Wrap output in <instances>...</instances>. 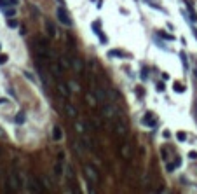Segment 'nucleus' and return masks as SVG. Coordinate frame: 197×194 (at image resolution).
I'll use <instances>...</instances> for the list:
<instances>
[{
  "mask_svg": "<svg viewBox=\"0 0 197 194\" xmlns=\"http://www.w3.org/2000/svg\"><path fill=\"white\" fill-rule=\"evenodd\" d=\"M56 18H58L59 23H63L65 26H72V18H70V14L67 12L65 7H58L56 9Z\"/></svg>",
  "mask_w": 197,
  "mask_h": 194,
  "instance_id": "1",
  "label": "nucleus"
},
{
  "mask_svg": "<svg viewBox=\"0 0 197 194\" xmlns=\"http://www.w3.org/2000/svg\"><path fill=\"white\" fill-rule=\"evenodd\" d=\"M35 51H37L38 56H42V58H49V59H52V54H51L49 46H47V44H44V42H40V40L35 42Z\"/></svg>",
  "mask_w": 197,
  "mask_h": 194,
  "instance_id": "2",
  "label": "nucleus"
},
{
  "mask_svg": "<svg viewBox=\"0 0 197 194\" xmlns=\"http://www.w3.org/2000/svg\"><path fill=\"white\" fill-rule=\"evenodd\" d=\"M12 178H14V185H16V191H23L25 185H26V178L23 177L21 171H14L12 173Z\"/></svg>",
  "mask_w": 197,
  "mask_h": 194,
  "instance_id": "3",
  "label": "nucleus"
},
{
  "mask_svg": "<svg viewBox=\"0 0 197 194\" xmlns=\"http://www.w3.org/2000/svg\"><path fill=\"white\" fill-rule=\"evenodd\" d=\"M84 173H85L87 180H89L91 184H96V182H98V171L94 170V166L85 164V166H84Z\"/></svg>",
  "mask_w": 197,
  "mask_h": 194,
  "instance_id": "4",
  "label": "nucleus"
},
{
  "mask_svg": "<svg viewBox=\"0 0 197 194\" xmlns=\"http://www.w3.org/2000/svg\"><path fill=\"white\" fill-rule=\"evenodd\" d=\"M26 184H28V189H30L32 192H35V194L42 191V185H40V182H38V180H37V178H35L33 175H30V177H28Z\"/></svg>",
  "mask_w": 197,
  "mask_h": 194,
  "instance_id": "5",
  "label": "nucleus"
},
{
  "mask_svg": "<svg viewBox=\"0 0 197 194\" xmlns=\"http://www.w3.org/2000/svg\"><path fill=\"white\" fill-rule=\"evenodd\" d=\"M37 68H38V75H40V80L44 84V88H49V79H47V72L44 67H40V63H37Z\"/></svg>",
  "mask_w": 197,
  "mask_h": 194,
  "instance_id": "6",
  "label": "nucleus"
},
{
  "mask_svg": "<svg viewBox=\"0 0 197 194\" xmlns=\"http://www.w3.org/2000/svg\"><path fill=\"white\" fill-rule=\"evenodd\" d=\"M93 91H94V96H96V100L100 101V103H106V95H105V91L101 89V88H96V86H93Z\"/></svg>",
  "mask_w": 197,
  "mask_h": 194,
  "instance_id": "7",
  "label": "nucleus"
},
{
  "mask_svg": "<svg viewBox=\"0 0 197 194\" xmlns=\"http://www.w3.org/2000/svg\"><path fill=\"white\" fill-rule=\"evenodd\" d=\"M103 114H105L108 119L117 117V110H115V107H112V105H106V103H105V107H103Z\"/></svg>",
  "mask_w": 197,
  "mask_h": 194,
  "instance_id": "8",
  "label": "nucleus"
},
{
  "mask_svg": "<svg viewBox=\"0 0 197 194\" xmlns=\"http://www.w3.org/2000/svg\"><path fill=\"white\" fill-rule=\"evenodd\" d=\"M155 116L152 114V112H148V114H145V117H143V124H147V126H150V128H154L155 126Z\"/></svg>",
  "mask_w": 197,
  "mask_h": 194,
  "instance_id": "9",
  "label": "nucleus"
},
{
  "mask_svg": "<svg viewBox=\"0 0 197 194\" xmlns=\"http://www.w3.org/2000/svg\"><path fill=\"white\" fill-rule=\"evenodd\" d=\"M106 56L108 58H126L127 54L124 51H120V49H110V51L106 53Z\"/></svg>",
  "mask_w": 197,
  "mask_h": 194,
  "instance_id": "10",
  "label": "nucleus"
},
{
  "mask_svg": "<svg viewBox=\"0 0 197 194\" xmlns=\"http://www.w3.org/2000/svg\"><path fill=\"white\" fill-rule=\"evenodd\" d=\"M58 91L61 93L63 98H68V96H70V89H68V86L65 84V82H59V84H58Z\"/></svg>",
  "mask_w": 197,
  "mask_h": 194,
  "instance_id": "11",
  "label": "nucleus"
},
{
  "mask_svg": "<svg viewBox=\"0 0 197 194\" xmlns=\"http://www.w3.org/2000/svg\"><path fill=\"white\" fill-rule=\"evenodd\" d=\"M93 30H94V33L100 37L101 44H106V37H105V35H103V32L100 30V23H93Z\"/></svg>",
  "mask_w": 197,
  "mask_h": 194,
  "instance_id": "12",
  "label": "nucleus"
},
{
  "mask_svg": "<svg viewBox=\"0 0 197 194\" xmlns=\"http://www.w3.org/2000/svg\"><path fill=\"white\" fill-rule=\"evenodd\" d=\"M72 67L77 74H82V59L80 58H73L72 59Z\"/></svg>",
  "mask_w": 197,
  "mask_h": 194,
  "instance_id": "13",
  "label": "nucleus"
},
{
  "mask_svg": "<svg viewBox=\"0 0 197 194\" xmlns=\"http://www.w3.org/2000/svg\"><path fill=\"white\" fill-rule=\"evenodd\" d=\"M61 138H63L61 128H59V126H54V128H52V140H54V142H59Z\"/></svg>",
  "mask_w": 197,
  "mask_h": 194,
  "instance_id": "14",
  "label": "nucleus"
},
{
  "mask_svg": "<svg viewBox=\"0 0 197 194\" xmlns=\"http://www.w3.org/2000/svg\"><path fill=\"white\" fill-rule=\"evenodd\" d=\"M46 28H47V35L49 37H56V28H54V25L51 23L49 19L46 21Z\"/></svg>",
  "mask_w": 197,
  "mask_h": 194,
  "instance_id": "15",
  "label": "nucleus"
},
{
  "mask_svg": "<svg viewBox=\"0 0 197 194\" xmlns=\"http://www.w3.org/2000/svg\"><path fill=\"white\" fill-rule=\"evenodd\" d=\"M65 109H67V114H68L70 117H77V110H75V107H73L72 103H67Z\"/></svg>",
  "mask_w": 197,
  "mask_h": 194,
  "instance_id": "16",
  "label": "nucleus"
},
{
  "mask_svg": "<svg viewBox=\"0 0 197 194\" xmlns=\"http://www.w3.org/2000/svg\"><path fill=\"white\" fill-rule=\"evenodd\" d=\"M180 164H182V159H176L174 163H167V164H166V170H167V171H173L174 168L180 166Z\"/></svg>",
  "mask_w": 197,
  "mask_h": 194,
  "instance_id": "17",
  "label": "nucleus"
},
{
  "mask_svg": "<svg viewBox=\"0 0 197 194\" xmlns=\"http://www.w3.org/2000/svg\"><path fill=\"white\" fill-rule=\"evenodd\" d=\"M58 61H59V65H61V68H63V70H65V68H70V61L65 58V56H61Z\"/></svg>",
  "mask_w": 197,
  "mask_h": 194,
  "instance_id": "18",
  "label": "nucleus"
},
{
  "mask_svg": "<svg viewBox=\"0 0 197 194\" xmlns=\"http://www.w3.org/2000/svg\"><path fill=\"white\" fill-rule=\"evenodd\" d=\"M120 154H122V157H131V149H129L127 145H122Z\"/></svg>",
  "mask_w": 197,
  "mask_h": 194,
  "instance_id": "19",
  "label": "nucleus"
},
{
  "mask_svg": "<svg viewBox=\"0 0 197 194\" xmlns=\"http://www.w3.org/2000/svg\"><path fill=\"white\" fill-rule=\"evenodd\" d=\"M54 173H56L58 177L63 173V163H61V161H58V163L54 164Z\"/></svg>",
  "mask_w": 197,
  "mask_h": 194,
  "instance_id": "20",
  "label": "nucleus"
},
{
  "mask_svg": "<svg viewBox=\"0 0 197 194\" xmlns=\"http://www.w3.org/2000/svg\"><path fill=\"white\" fill-rule=\"evenodd\" d=\"M173 88H174V93H183V91H185V86L180 84V82H174Z\"/></svg>",
  "mask_w": 197,
  "mask_h": 194,
  "instance_id": "21",
  "label": "nucleus"
},
{
  "mask_svg": "<svg viewBox=\"0 0 197 194\" xmlns=\"http://www.w3.org/2000/svg\"><path fill=\"white\" fill-rule=\"evenodd\" d=\"M14 121H16L17 124H23V122L26 121V117H25V112H19V114L16 116V119H14Z\"/></svg>",
  "mask_w": 197,
  "mask_h": 194,
  "instance_id": "22",
  "label": "nucleus"
},
{
  "mask_svg": "<svg viewBox=\"0 0 197 194\" xmlns=\"http://www.w3.org/2000/svg\"><path fill=\"white\" fill-rule=\"evenodd\" d=\"M117 133H119V135H126V126H124L120 121H117Z\"/></svg>",
  "mask_w": 197,
  "mask_h": 194,
  "instance_id": "23",
  "label": "nucleus"
},
{
  "mask_svg": "<svg viewBox=\"0 0 197 194\" xmlns=\"http://www.w3.org/2000/svg\"><path fill=\"white\" fill-rule=\"evenodd\" d=\"M82 124H84V128H87V129H89V131H94V124H93L91 121L84 119V121H82Z\"/></svg>",
  "mask_w": 197,
  "mask_h": 194,
  "instance_id": "24",
  "label": "nucleus"
},
{
  "mask_svg": "<svg viewBox=\"0 0 197 194\" xmlns=\"http://www.w3.org/2000/svg\"><path fill=\"white\" fill-rule=\"evenodd\" d=\"M180 59H182V63H183V67L188 68V61H187V54H185V53H180Z\"/></svg>",
  "mask_w": 197,
  "mask_h": 194,
  "instance_id": "25",
  "label": "nucleus"
},
{
  "mask_svg": "<svg viewBox=\"0 0 197 194\" xmlns=\"http://www.w3.org/2000/svg\"><path fill=\"white\" fill-rule=\"evenodd\" d=\"M176 138H178L180 142H185V140H187V133H185V131H178V133H176Z\"/></svg>",
  "mask_w": 197,
  "mask_h": 194,
  "instance_id": "26",
  "label": "nucleus"
},
{
  "mask_svg": "<svg viewBox=\"0 0 197 194\" xmlns=\"http://www.w3.org/2000/svg\"><path fill=\"white\" fill-rule=\"evenodd\" d=\"M7 26H9V28H16V26H17V21L9 18V19H7Z\"/></svg>",
  "mask_w": 197,
  "mask_h": 194,
  "instance_id": "27",
  "label": "nucleus"
},
{
  "mask_svg": "<svg viewBox=\"0 0 197 194\" xmlns=\"http://www.w3.org/2000/svg\"><path fill=\"white\" fill-rule=\"evenodd\" d=\"M42 182H44V187H46V189H51V182H49L47 177H42Z\"/></svg>",
  "mask_w": 197,
  "mask_h": 194,
  "instance_id": "28",
  "label": "nucleus"
},
{
  "mask_svg": "<svg viewBox=\"0 0 197 194\" xmlns=\"http://www.w3.org/2000/svg\"><path fill=\"white\" fill-rule=\"evenodd\" d=\"M7 59H9V56H7V54H0V65L7 63Z\"/></svg>",
  "mask_w": 197,
  "mask_h": 194,
  "instance_id": "29",
  "label": "nucleus"
},
{
  "mask_svg": "<svg viewBox=\"0 0 197 194\" xmlns=\"http://www.w3.org/2000/svg\"><path fill=\"white\" fill-rule=\"evenodd\" d=\"M164 89H166V88H164V82H162V80H161V82H157V91H159V93H162Z\"/></svg>",
  "mask_w": 197,
  "mask_h": 194,
  "instance_id": "30",
  "label": "nucleus"
},
{
  "mask_svg": "<svg viewBox=\"0 0 197 194\" xmlns=\"http://www.w3.org/2000/svg\"><path fill=\"white\" fill-rule=\"evenodd\" d=\"M14 14H16V9H5V16L11 18V16H14Z\"/></svg>",
  "mask_w": 197,
  "mask_h": 194,
  "instance_id": "31",
  "label": "nucleus"
},
{
  "mask_svg": "<svg viewBox=\"0 0 197 194\" xmlns=\"http://www.w3.org/2000/svg\"><path fill=\"white\" fill-rule=\"evenodd\" d=\"M58 161H65V152H63V150H59V152H58Z\"/></svg>",
  "mask_w": 197,
  "mask_h": 194,
  "instance_id": "32",
  "label": "nucleus"
},
{
  "mask_svg": "<svg viewBox=\"0 0 197 194\" xmlns=\"http://www.w3.org/2000/svg\"><path fill=\"white\" fill-rule=\"evenodd\" d=\"M161 37H164V39H167V40H174V37L169 35V33H161Z\"/></svg>",
  "mask_w": 197,
  "mask_h": 194,
  "instance_id": "33",
  "label": "nucleus"
},
{
  "mask_svg": "<svg viewBox=\"0 0 197 194\" xmlns=\"http://www.w3.org/2000/svg\"><path fill=\"white\" fill-rule=\"evenodd\" d=\"M70 88H72V89H73V91H79V89H80V88H79V86H77V84H75V82H73V80H72V82H70Z\"/></svg>",
  "mask_w": 197,
  "mask_h": 194,
  "instance_id": "34",
  "label": "nucleus"
},
{
  "mask_svg": "<svg viewBox=\"0 0 197 194\" xmlns=\"http://www.w3.org/2000/svg\"><path fill=\"white\" fill-rule=\"evenodd\" d=\"M25 77H26L28 80H35V77H33V75H32L30 72H25Z\"/></svg>",
  "mask_w": 197,
  "mask_h": 194,
  "instance_id": "35",
  "label": "nucleus"
},
{
  "mask_svg": "<svg viewBox=\"0 0 197 194\" xmlns=\"http://www.w3.org/2000/svg\"><path fill=\"white\" fill-rule=\"evenodd\" d=\"M147 77H148V70L143 68V72H141V79H147Z\"/></svg>",
  "mask_w": 197,
  "mask_h": 194,
  "instance_id": "36",
  "label": "nucleus"
},
{
  "mask_svg": "<svg viewBox=\"0 0 197 194\" xmlns=\"http://www.w3.org/2000/svg\"><path fill=\"white\" fill-rule=\"evenodd\" d=\"M188 157H190V159H197V152H194V150H192V152L188 154Z\"/></svg>",
  "mask_w": 197,
  "mask_h": 194,
  "instance_id": "37",
  "label": "nucleus"
},
{
  "mask_svg": "<svg viewBox=\"0 0 197 194\" xmlns=\"http://www.w3.org/2000/svg\"><path fill=\"white\" fill-rule=\"evenodd\" d=\"M5 5H9L7 0H0V7H5Z\"/></svg>",
  "mask_w": 197,
  "mask_h": 194,
  "instance_id": "38",
  "label": "nucleus"
},
{
  "mask_svg": "<svg viewBox=\"0 0 197 194\" xmlns=\"http://www.w3.org/2000/svg\"><path fill=\"white\" fill-rule=\"evenodd\" d=\"M7 4H9V5H16V4H17V0H7Z\"/></svg>",
  "mask_w": 197,
  "mask_h": 194,
  "instance_id": "39",
  "label": "nucleus"
},
{
  "mask_svg": "<svg viewBox=\"0 0 197 194\" xmlns=\"http://www.w3.org/2000/svg\"><path fill=\"white\" fill-rule=\"evenodd\" d=\"M169 79V74H162V80H167Z\"/></svg>",
  "mask_w": 197,
  "mask_h": 194,
  "instance_id": "40",
  "label": "nucleus"
},
{
  "mask_svg": "<svg viewBox=\"0 0 197 194\" xmlns=\"http://www.w3.org/2000/svg\"><path fill=\"white\" fill-rule=\"evenodd\" d=\"M162 135H164V138H169V137H171V133H169V131H164Z\"/></svg>",
  "mask_w": 197,
  "mask_h": 194,
  "instance_id": "41",
  "label": "nucleus"
},
{
  "mask_svg": "<svg viewBox=\"0 0 197 194\" xmlns=\"http://www.w3.org/2000/svg\"><path fill=\"white\" fill-rule=\"evenodd\" d=\"M5 101H7L5 98H0V103H5Z\"/></svg>",
  "mask_w": 197,
  "mask_h": 194,
  "instance_id": "42",
  "label": "nucleus"
},
{
  "mask_svg": "<svg viewBox=\"0 0 197 194\" xmlns=\"http://www.w3.org/2000/svg\"><path fill=\"white\" fill-rule=\"evenodd\" d=\"M4 135V131H2V128H0V137H2Z\"/></svg>",
  "mask_w": 197,
  "mask_h": 194,
  "instance_id": "43",
  "label": "nucleus"
},
{
  "mask_svg": "<svg viewBox=\"0 0 197 194\" xmlns=\"http://www.w3.org/2000/svg\"><path fill=\"white\" fill-rule=\"evenodd\" d=\"M0 49H2V44H0Z\"/></svg>",
  "mask_w": 197,
  "mask_h": 194,
  "instance_id": "44",
  "label": "nucleus"
}]
</instances>
